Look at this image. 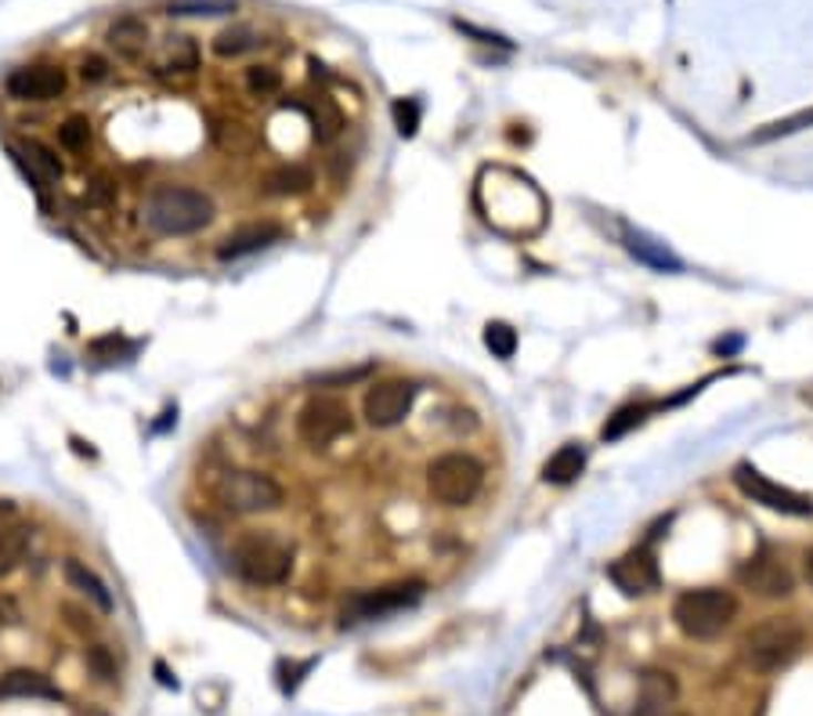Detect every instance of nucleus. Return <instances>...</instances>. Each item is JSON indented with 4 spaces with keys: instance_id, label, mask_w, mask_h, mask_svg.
I'll list each match as a JSON object with an SVG mask.
<instances>
[{
    "instance_id": "nucleus-25",
    "label": "nucleus",
    "mask_w": 813,
    "mask_h": 716,
    "mask_svg": "<svg viewBox=\"0 0 813 716\" xmlns=\"http://www.w3.org/2000/svg\"><path fill=\"white\" fill-rule=\"evenodd\" d=\"M257 44H260V33L254 30V25L236 22V25H228V30H220L210 48H214L217 59H239V54H250Z\"/></svg>"
},
{
    "instance_id": "nucleus-24",
    "label": "nucleus",
    "mask_w": 813,
    "mask_h": 716,
    "mask_svg": "<svg viewBox=\"0 0 813 716\" xmlns=\"http://www.w3.org/2000/svg\"><path fill=\"white\" fill-rule=\"evenodd\" d=\"M300 109L308 113V123L319 142H333V137L343 131V113L333 105V99H326V94H319L315 102H300Z\"/></svg>"
},
{
    "instance_id": "nucleus-35",
    "label": "nucleus",
    "mask_w": 813,
    "mask_h": 716,
    "mask_svg": "<svg viewBox=\"0 0 813 716\" xmlns=\"http://www.w3.org/2000/svg\"><path fill=\"white\" fill-rule=\"evenodd\" d=\"M394 120H398V131H402V134H416V120H420L416 102H398L394 105Z\"/></svg>"
},
{
    "instance_id": "nucleus-27",
    "label": "nucleus",
    "mask_w": 813,
    "mask_h": 716,
    "mask_svg": "<svg viewBox=\"0 0 813 716\" xmlns=\"http://www.w3.org/2000/svg\"><path fill=\"white\" fill-rule=\"evenodd\" d=\"M239 8V0H167V16L177 19H217L231 16Z\"/></svg>"
},
{
    "instance_id": "nucleus-33",
    "label": "nucleus",
    "mask_w": 813,
    "mask_h": 716,
    "mask_svg": "<svg viewBox=\"0 0 813 716\" xmlns=\"http://www.w3.org/2000/svg\"><path fill=\"white\" fill-rule=\"evenodd\" d=\"M109 73H113V65H109V59H102V54H84V59H80V80H84V84H105Z\"/></svg>"
},
{
    "instance_id": "nucleus-6",
    "label": "nucleus",
    "mask_w": 813,
    "mask_h": 716,
    "mask_svg": "<svg viewBox=\"0 0 813 716\" xmlns=\"http://www.w3.org/2000/svg\"><path fill=\"white\" fill-rule=\"evenodd\" d=\"M214 495L231 514H268L282 507V485L265 471H225Z\"/></svg>"
},
{
    "instance_id": "nucleus-8",
    "label": "nucleus",
    "mask_w": 813,
    "mask_h": 716,
    "mask_svg": "<svg viewBox=\"0 0 813 716\" xmlns=\"http://www.w3.org/2000/svg\"><path fill=\"white\" fill-rule=\"evenodd\" d=\"M423 601V583L405 580V583H388L377 590H362L343 604V626L354 623H373V618H388L394 612H405L412 604Z\"/></svg>"
},
{
    "instance_id": "nucleus-18",
    "label": "nucleus",
    "mask_w": 813,
    "mask_h": 716,
    "mask_svg": "<svg viewBox=\"0 0 813 716\" xmlns=\"http://www.w3.org/2000/svg\"><path fill=\"white\" fill-rule=\"evenodd\" d=\"M62 575H65V583H69V590H76L80 597H88L94 608L99 612H113V590L105 586V580L94 569H88L84 561H76V558H65V564H62Z\"/></svg>"
},
{
    "instance_id": "nucleus-16",
    "label": "nucleus",
    "mask_w": 813,
    "mask_h": 716,
    "mask_svg": "<svg viewBox=\"0 0 813 716\" xmlns=\"http://www.w3.org/2000/svg\"><path fill=\"white\" fill-rule=\"evenodd\" d=\"M199 69V48L192 37H167V44L159 48L153 73L163 80H185Z\"/></svg>"
},
{
    "instance_id": "nucleus-34",
    "label": "nucleus",
    "mask_w": 813,
    "mask_h": 716,
    "mask_svg": "<svg viewBox=\"0 0 813 716\" xmlns=\"http://www.w3.org/2000/svg\"><path fill=\"white\" fill-rule=\"evenodd\" d=\"M369 377V366H358V369H337V374H322L315 377L319 388H348V383H358Z\"/></svg>"
},
{
    "instance_id": "nucleus-21",
    "label": "nucleus",
    "mask_w": 813,
    "mask_h": 716,
    "mask_svg": "<svg viewBox=\"0 0 813 716\" xmlns=\"http://www.w3.org/2000/svg\"><path fill=\"white\" fill-rule=\"evenodd\" d=\"M626 250L640 260V265L655 268V272H680V257L669 250L666 243L651 239L647 232H626Z\"/></svg>"
},
{
    "instance_id": "nucleus-17",
    "label": "nucleus",
    "mask_w": 813,
    "mask_h": 716,
    "mask_svg": "<svg viewBox=\"0 0 813 716\" xmlns=\"http://www.w3.org/2000/svg\"><path fill=\"white\" fill-rule=\"evenodd\" d=\"M680 695V684L672 673L647 669L637 687V716H661Z\"/></svg>"
},
{
    "instance_id": "nucleus-32",
    "label": "nucleus",
    "mask_w": 813,
    "mask_h": 716,
    "mask_svg": "<svg viewBox=\"0 0 813 716\" xmlns=\"http://www.w3.org/2000/svg\"><path fill=\"white\" fill-rule=\"evenodd\" d=\"M116 196H120V182L113 174H94L88 182V188H84V200L91 206H113Z\"/></svg>"
},
{
    "instance_id": "nucleus-4",
    "label": "nucleus",
    "mask_w": 813,
    "mask_h": 716,
    "mask_svg": "<svg viewBox=\"0 0 813 716\" xmlns=\"http://www.w3.org/2000/svg\"><path fill=\"white\" fill-rule=\"evenodd\" d=\"M734 618H738V597L720 586L683 590L677 604H672V623H677L683 637H691V641L723 637Z\"/></svg>"
},
{
    "instance_id": "nucleus-14",
    "label": "nucleus",
    "mask_w": 813,
    "mask_h": 716,
    "mask_svg": "<svg viewBox=\"0 0 813 716\" xmlns=\"http://www.w3.org/2000/svg\"><path fill=\"white\" fill-rule=\"evenodd\" d=\"M11 156H16V163L33 177L37 185H59L65 177V163L59 160V153H54L51 145L37 142V137L16 142V145H11Z\"/></svg>"
},
{
    "instance_id": "nucleus-10",
    "label": "nucleus",
    "mask_w": 813,
    "mask_h": 716,
    "mask_svg": "<svg viewBox=\"0 0 813 716\" xmlns=\"http://www.w3.org/2000/svg\"><path fill=\"white\" fill-rule=\"evenodd\" d=\"M412 402H416V383L398 380V377L394 380H380L362 398V417H366L369 427L388 431V427H398L409 417Z\"/></svg>"
},
{
    "instance_id": "nucleus-22",
    "label": "nucleus",
    "mask_w": 813,
    "mask_h": 716,
    "mask_svg": "<svg viewBox=\"0 0 813 716\" xmlns=\"http://www.w3.org/2000/svg\"><path fill=\"white\" fill-rule=\"evenodd\" d=\"M315 185V174L300 163H286V167H275L265 174V192L268 196H305Z\"/></svg>"
},
{
    "instance_id": "nucleus-26",
    "label": "nucleus",
    "mask_w": 813,
    "mask_h": 716,
    "mask_svg": "<svg viewBox=\"0 0 813 716\" xmlns=\"http://www.w3.org/2000/svg\"><path fill=\"white\" fill-rule=\"evenodd\" d=\"M59 145L69 156H91L94 149V127L88 116H65L59 123Z\"/></svg>"
},
{
    "instance_id": "nucleus-19",
    "label": "nucleus",
    "mask_w": 813,
    "mask_h": 716,
    "mask_svg": "<svg viewBox=\"0 0 813 716\" xmlns=\"http://www.w3.org/2000/svg\"><path fill=\"white\" fill-rule=\"evenodd\" d=\"M0 698H37V702H62V692L44 673L37 669H8L0 677Z\"/></svg>"
},
{
    "instance_id": "nucleus-20",
    "label": "nucleus",
    "mask_w": 813,
    "mask_h": 716,
    "mask_svg": "<svg viewBox=\"0 0 813 716\" xmlns=\"http://www.w3.org/2000/svg\"><path fill=\"white\" fill-rule=\"evenodd\" d=\"M105 40H109V48L120 54V59L137 62L148 51V25L142 19H134V16H123L105 30Z\"/></svg>"
},
{
    "instance_id": "nucleus-2",
    "label": "nucleus",
    "mask_w": 813,
    "mask_h": 716,
    "mask_svg": "<svg viewBox=\"0 0 813 716\" xmlns=\"http://www.w3.org/2000/svg\"><path fill=\"white\" fill-rule=\"evenodd\" d=\"M228 569L250 586H282L294 575V546L268 529L243 532L228 546Z\"/></svg>"
},
{
    "instance_id": "nucleus-30",
    "label": "nucleus",
    "mask_w": 813,
    "mask_h": 716,
    "mask_svg": "<svg viewBox=\"0 0 813 716\" xmlns=\"http://www.w3.org/2000/svg\"><path fill=\"white\" fill-rule=\"evenodd\" d=\"M282 88V76L275 65H250L246 69V91L257 94V99H268V94H275Z\"/></svg>"
},
{
    "instance_id": "nucleus-38",
    "label": "nucleus",
    "mask_w": 813,
    "mask_h": 716,
    "mask_svg": "<svg viewBox=\"0 0 813 716\" xmlns=\"http://www.w3.org/2000/svg\"><path fill=\"white\" fill-rule=\"evenodd\" d=\"M661 716H666V713H661ZM672 716H687V713H672Z\"/></svg>"
},
{
    "instance_id": "nucleus-13",
    "label": "nucleus",
    "mask_w": 813,
    "mask_h": 716,
    "mask_svg": "<svg viewBox=\"0 0 813 716\" xmlns=\"http://www.w3.org/2000/svg\"><path fill=\"white\" fill-rule=\"evenodd\" d=\"M608 580L622 590L626 597H640L651 594L658 586V564L651 550H629L626 558H618L615 564H608Z\"/></svg>"
},
{
    "instance_id": "nucleus-23",
    "label": "nucleus",
    "mask_w": 813,
    "mask_h": 716,
    "mask_svg": "<svg viewBox=\"0 0 813 716\" xmlns=\"http://www.w3.org/2000/svg\"><path fill=\"white\" fill-rule=\"evenodd\" d=\"M583 467H586L583 449H578L575 442L560 446L554 457L543 463V481H549V485H568V481H575L578 474H583Z\"/></svg>"
},
{
    "instance_id": "nucleus-15",
    "label": "nucleus",
    "mask_w": 813,
    "mask_h": 716,
    "mask_svg": "<svg viewBox=\"0 0 813 716\" xmlns=\"http://www.w3.org/2000/svg\"><path fill=\"white\" fill-rule=\"evenodd\" d=\"M282 239V228L275 222H254V225H239L236 232H228L217 246L220 260H239V257H254L260 250H268L271 243Z\"/></svg>"
},
{
    "instance_id": "nucleus-9",
    "label": "nucleus",
    "mask_w": 813,
    "mask_h": 716,
    "mask_svg": "<svg viewBox=\"0 0 813 716\" xmlns=\"http://www.w3.org/2000/svg\"><path fill=\"white\" fill-rule=\"evenodd\" d=\"M734 485L741 489V495H749L752 503L766 507V511H778V514H789V518L813 514V503L806 500V495L792 492L789 485H778L774 478H766L763 471H755V467H749V463H738Z\"/></svg>"
},
{
    "instance_id": "nucleus-36",
    "label": "nucleus",
    "mask_w": 813,
    "mask_h": 716,
    "mask_svg": "<svg viewBox=\"0 0 813 716\" xmlns=\"http://www.w3.org/2000/svg\"><path fill=\"white\" fill-rule=\"evenodd\" d=\"M88 663H91V669L99 673L102 681H109V677H113V673H116L113 658H109V648H102V644H99V648H91V652H88Z\"/></svg>"
},
{
    "instance_id": "nucleus-5",
    "label": "nucleus",
    "mask_w": 813,
    "mask_h": 716,
    "mask_svg": "<svg viewBox=\"0 0 813 716\" xmlns=\"http://www.w3.org/2000/svg\"><path fill=\"white\" fill-rule=\"evenodd\" d=\"M485 485V467L471 452H441L426 467V492L445 507H466Z\"/></svg>"
},
{
    "instance_id": "nucleus-1",
    "label": "nucleus",
    "mask_w": 813,
    "mask_h": 716,
    "mask_svg": "<svg viewBox=\"0 0 813 716\" xmlns=\"http://www.w3.org/2000/svg\"><path fill=\"white\" fill-rule=\"evenodd\" d=\"M217 214L214 200L203 188L192 185H156L142 203V222L148 232H156L163 239H185L196 232L210 228Z\"/></svg>"
},
{
    "instance_id": "nucleus-11",
    "label": "nucleus",
    "mask_w": 813,
    "mask_h": 716,
    "mask_svg": "<svg viewBox=\"0 0 813 716\" xmlns=\"http://www.w3.org/2000/svg\"><path fill=\"white\" fill-rule=\"evenodd\" d=\"M65 88L69 76L59 65H25L8 76V94L16 102H59Z\"/></svg>"
},
{
    "instance_id": "nucleus-12",
    "label": "nucleus",
    "mask_w": 813,
    "mask_h": 716,
    "mask_svg": "<svg viewBox=\"0 0 813 716\" xmlns=\"http://www.w3.org/2000/svg\"><path fill=\"white\" fill-rule=\"evenodd\" d=\"M738 583L760 597H789L795 590V580H792V572L784 569V561L770 558V554H755L741 564Z\"/></svg>"
},
{
    "instance_id": "nucleus-7",
    "label": "nucleus",
    "mask_w": 813,
    "mask_h": 716,
    "mask_svg": "<svg viewBox=\"0 0 813 716\" xmlns=\"http://www.w3.org/2000/svg\"><path fill=\"white\" fill-rule=\"evenodd\" d=\"M351 427H354L351 406L343 402V398H333V395H315L297 412V438L308 449L333 446L337 438L351 434Z\"/></svg>"
},
{
    "instance_id": "nucleus-29",
    "label": "nucleus",
    "mask_w": 813,
    "mask_h": 716,
    "mask_svg": "<svg viewBox=\"0 0 813 716\" xmlns=\"http://www.w3.org/2000/svg\"><path fill=\"white\" fill-rule=\"evenodd\" d=\"M485 348L495 358H514V351H517V329L506 326V323H488L485 326Z\"/></svg>"
},
{
    "instance_id": "nucleus-3",
    "label": "nucleus",
    "mask_w": 813,
    "mask_h": 716,
    "mask_svg": "<svg viewBox=\"0 0 813 716\" xmlns=\"http://www.w3.org/2000/svg\"><path fill=\"white\" fill-rule=\"evenodd\" d=\"M803 648H806V633L792 615H770L741 637V658L755 673L789 669L803 655Z\"/></svg>"
},
{
    "instance_id": "nucleus-28",
    "label": "nucleus",
    "mask_w": 813,
    "mask_h": 716,
    "mask_svg": "<svg viewBox=\"0 0 813 716\" xmlns=\"http://www.w3.org/2000/svg\"><path fill=\"white\" fill-rule=\"evenodd\" d=\"M30 550V529L22 525H0V575L16 572L19 561Z\"/></svg>"
},
{
    "instance_id": "nucleus-37",
    "label": "nucleus",
    "mask_w": 813,
    "mask_h": 716,
    "mask_svg": "<svg viewBox=\"0 0 813 716\" xmlns=\"http://www.w3.org/2000/svg\"><path fill=\"white\" fill-rule=\"evenodd\" d=\"M803 572H806V583H810V590H813V550H806V558H803Z\"/></svg>"
},
{
    "instance_id": "nucleus-31",
    "label": "nucleus",
    "mask_w": 813,
    "mask_h": 716,
    "mask_svg": "<svg viewBox=\"0 0 813 716\" xmlns=\"http://www.w3.org/2000/svg\"><path fill=\"white\" fill-rule=\"evenodd\" d=\"M647 412H651V406H626V409H618L615 417H611L608 423H604V431H600V434L608 438V442H611V438H622V434L632 431V427H637V423H644Z\"/></svg>"
}]
</instances>
